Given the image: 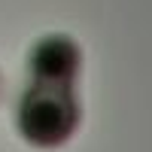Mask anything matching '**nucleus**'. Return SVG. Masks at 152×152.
Listing matches in <instances>:
<instances>
[{"instance_id":"nucleus-1","label":"nucleus","mask_w":152,"mask_h":152,"mask_svg":"<svg viewBox=\"0 0 152 152\" xmlns=\"http://www.w3.org/2000/svg\"><path fill=\"white\" fill-rule=\"evenodd\" d=\"M18 131L34 146H61L79 125V107L70 85L34 82L18 104Z\"/></svg>"},{"instance_id":"nucleus-2","label":"nucleus","mask_w":152,"mask_h":152,"mask_svg":"<svg viewBox=\"0 0 152 152\" xmlns=\"http://www.w3.org/2000/svg\"><path fill=\"white\" fill-rule=\"evenodd\" d=\"M79 70V46L70 37L49 34L31 49V73L34 82L46 85H70Z\"/></svg>"}]
</instances>
